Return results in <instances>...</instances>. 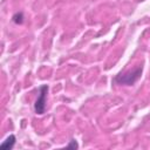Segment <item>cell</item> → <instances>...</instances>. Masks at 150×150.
Listing matches in <instances>:
<instances>
[{"label": "cell", "instance_id": "1", "mask_svg": "<svg viewBox=\"0 0 150 150\" xmlns=\"http://www.w3.org/2000/svg\"><path fill=\"white\" fill-rule=\"evenodd\" d=\"M142 70H143V67L142 66H137L132 70H128V71H125L123 74L121 73V74L116 75L112 81H114V83H117V84L132 86L139 80V77L142 75Z\"/></svg>", "mask_w": 150, "mask_h": 150}, {"label": "cell", "instance_id": "2", "mask_svg": "<svg viewBox=\"0 0 150 150\" xmlns=\"http://www.w3.org/2000/svg\"><path fill=\"white\" fill-rule=\"evenodd\" d=\"M48 86L42 84L39 88V95L34 103V111L38 115H42L46 110V101H47V94H48Z\"/></svg>", "mask_w": 150, "mask_h": 150}, {"label": "cell", "instance_id": "3", "mask_svg": "<svg viewBox=\"0 0 150 150\" xmlns=\"http://www.w3.org/2000/svg\"><path fill=\"white\" fill-rule=\"evenodd\" d=\"M15 141H16L15 136H14V135H9V136L0 144V149H2V150H11V149H13V146H14V144H15Z\"/></svg>", "mask_w": 150, "mask_h": 150}, {"label": "cell", "instance_id": "4", "mask_svg": "<svg viewBox=\"0 0 150 150\" xmlns=\"http://www.w3.org/2000/svg\"><path fill=\"white\" fill-rule=\"evenodd\" d=\"M12 20H13V22H15V23L20 25V23H22V22H23V14H22L21 12H19V13H15V14L13 15Z\"/></svg>", "mask_w": 150, "mask_h": 150}, {"label": "cell", "instance_id": "5", "mask_svg": "<svg viewBox=\"0 0 150 150\" xmlns=\"http://www.w3.org/2000/svg\"><path fill=\"white\" fill-rule=\"evenodd\" d=\"M67 148H74V149H77V148H79V144L76 143V141H75V139H71V141H70V143L67 145Z\"/></svg>", "mask_w": 150, "mask_h": 150}]
</instances>
